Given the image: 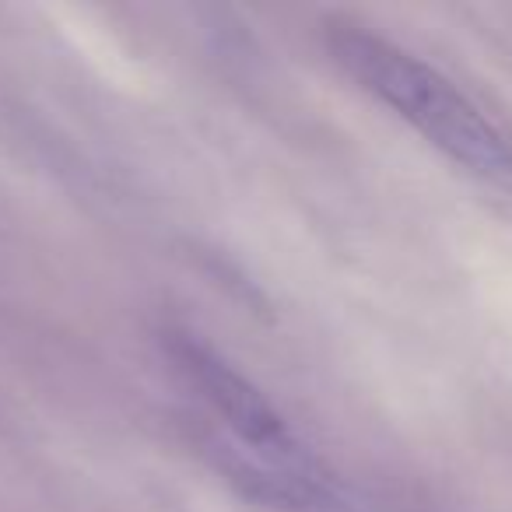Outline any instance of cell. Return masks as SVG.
<instances>
[{
	"label": "cell",
	"mask_w": 512,
	"mask_h": 512,
	"mask_svg": "<svg viewBox=\"0 0 512 512\" xmlns=\"http://www.w3.org/2000/svg\"><path fill=\"white\" fill-rule=\"evenodd\" d=\"M162 348L179 376L214 407L218 418H225V425L246 446L264 453L267 460H278L292 474L309 477V460H302L285 418L242 372H235L218 351L207 348L197 334H186V330H165Z\"/></svg>",
	"instance_id": "7a4b0ae2"
},
{
	"label": "cell",
	"mask_w": 512,
	"mask_h": 512,
	"mask_svg": "<svg viewBox=\"0 0 512 512\" xmlns=\"http://www.w3.org/2000/svg\"><path fill=\"white\" fill-rule=\"evenodd\" d=\"M327 50L351 81L425 134L442 155L484 179L512 176V148L481 109L435 67L358 22L334 18L323 29Z\"/></svg>",
	"instance_id": "6da1fadb"
}]
</instances>
